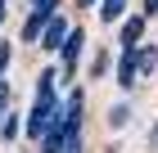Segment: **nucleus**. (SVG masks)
Segmentation results:
<instances>
[{
	"label": "nucleus",
	"instance_id": "f257e3e1",
	"mask_svg": "<svg viewBox=\"0 0 158 153\" xmlns=\"http://www.w3.org/2000/svg\"><path fill=\"white\" fill-rule=\"evenodd\" d=\"M59 108H63V104H59V95L36 99V104H32V117H27V135H32V140H41V135L59 122Z\"/></svg>",
	"mask_w": 158,
	"mask_h": 153
},
{
	"label": "nucleus",
	"instance_id": "f03ea898",
	"mask_svg": "<svg viewBox=\"0 0 158 153\" xmlns=\"http://www.w3.org/2000/svg\"><path fill=\"white\" fill-rule=\"evenodd\" d=\"M81 45H86V32H81V27H68V36H63V45H59L63 72H73V68H77V59H81Z\"/></svg>",
	"mask_w": 158,
	"mask_h": 153
},
{
	"label": "nucleus",
	"instance_id": "7ed1b4c3",
	"mask_svg": "<svg viewBox=\"0 0 158 153\" xmlns=\"http://www.w3.org/2000/svg\"><path fill=\"white\" fill-rule=\"evenodd\" d=\"M131 54V63H135V77H149V72L158 68V45H135V50H127Z\"/></svg>",
	"mask_w": 158,
	"mask_h": 153
},
{
	"label": "nucleus",
	"instance_id": "20e7f679",
	"mask_svg": "<svg viewBox=\"0 0 158 153\" xmlns=\"http://www.w3.org/2000/svg\"><path fill=\"white\" fill-rule=\"evenodd\" d=\"M63 36H68V23H63L59 14H50L45 32H41V45H45V50H59V45H63Z\"/></svg>",
	"mask_w": 158,
	"mask_h": 153
},
{
	"label": "nucleus",
	"instance_id": "39448f33",
	"mask_svg": "<svg viewBox=\"0 0 158 153\" xmlns=\"http://www.w3.org/2000/svg\"><path fill=\"white\" fill-rule=\"evenodd\" d=\"M45 23H50V9H32V14H27V23H23V41H41Z\"/></svg>",
	"mask_w": 158,
	"mask_h": 153
},
{
	"label": "nucleus",
	"instance_id": "423d86ee",
	"mask_svg": "<svg viewBox=\"0 0 158 153\" xmlns=\"http://www.w3.org/2000/svg\"><path fill=\"white\" fill-rule=\"evenodd\" d=\"M140 36H145V18H127L122 23V54L140 45Z\"/></svg>",
	"mask_w": 158,
	"mask_h": 153
},
{
	"label": "nucleus",
	"instance_id": "0eeeda50",
	"mask_svg": "<svg viewBox=\"0 0 158 153\" xmlns=\"http://www.w3.org/2000/svg\"><path fill=\"white\" fill-rule=\"evenodd\" d=\"M140 77H135V63H131V54H122V63H118V86L127 90V86H135Z\"/></svg>",
	"mask_w": 158,
	"mask_h": 153
},
{
	"label": "nucleus",
	"instance_id": "6e6552de",
	"mask_svg": "<svg viewBox=\"0 0 158 153\" xmlns=\"http://www.w3.org/2000/svg\"><path fill=\"white\" fill-rule=\"evenodd\" d=\"M122 9H127V0H104V5H99V18H104V23H118Z\"/></svg>",
	"mask_w": 158,
	"mask_h": 153
},
{
	"label": "nucleus",
	"instance_id": "1a4fd4ad",
	"mask_svg": "<svg viewBox=\"0 0 158 153\" xmlns=\"http://www.w3.org/2000/svg\"><path fill=\"white\" fill-rule=\"evenodd\" d=\"M54 81H59V72H54V68H50V72H41V77H36V99L54 95Z\"/></svg>",
	"mask_w": 158,
	"mask_h": 153
},
{
	"label": "nucleus",
	"instance_id": "9d476101",
	"mask_svg": "<svg viewBox=\"0 0 158 153\" xmlns=\"http://www.w3.org/2000/svg\"><path fill=\"white\" fill-rule=\"evenodd\" d=\"M131 122V104H113L109 108V126H127Z\"/></svg>",
	"mask_w": 158,
	"mask_h": 153
},
{
	"label": "nucleus",
	"instance_id": "9b49d317",
	"mask_svg": "<svg viewBox=\"0 0 158 153\" xmlns=\"http://www.w3.org/2000/svg\"><path fill=\"white\" fill-rule=\"evenodd\" d=\"M18 131H23V122H18V117H14V113H9V117H5V122H0V135H5V140H18Z\"/></svg>",
	"mask_w": 158,
	"mask_h": 153
},
{
	"label": "nucleus",
	"instance_id": "f8f14e48",
	"mask_svg": "<svg viewBox=\"0 0 158 153\" xmlns=\"http://www.w3.org/2000/svg\"><path fill=\"white\" fill-rule=\"evenodd\" d=\"M9 99H14V90H9V86H5V81H0V122L9 117Z\"/></svg>",
	"mask_w": 158,
	"mask_h": 153
},
{
	"label": "nucleus",
	"instance_id": "ddd939ff",
	"mask_svg": "<svg viewBox=\"0 0 158 153\" xmlns=\"http://www.w3.org/2000/svg\"><path fill=\"white\" fill-rule=\"evenodd\" d=\"M109 72V54H95V63H90V77H104Z\"/></svg>",
	"mask_w": 158,
	"mask_h": 153
},
{
	"label": "nucleus",
	"instance_id": "4468645a",
	"mask_svg": "<svg viewBox=\"0 0 158 153\" xmlns=\"http://www.w3.org/2000/svg\"><path fill=\"white\" fill-rule=\"evenodd\" d=\"M9 59H14V45H9V41H0V72L9 68Z\"/></svg>",
	"mask_w": 158,
	"mask_h": 153
},
{
	"label": "nucleus",
	"instance_id": "2eb2a0df",
	"mask_svg": "<svg viewBox=\"0 0 158 153\" xmlns=\"http://www.w3.org/2000/svg\"><path fill=\"white\" fill-rule=\"evenodd\" d=\"M32 9H50V14H59V0H32Z\"/></svg>",
	"mask_w": 158,
	"mask_h": 153
},
{
	"label": "nucleus",
	"instance_id": "dca6fc26",
	"mask_svg": "<svg viewBox=\"0 0 158 153\" xmlns=\"http://www.w3.org/2000/svg\"><path fill=\"white\" fill-rule=\"evenodd\" d=\"M158 14V0H145V18H154Z\"/></svg>",
	"mask_w": 158,
	"mask_h": 153
},
{
	"label": "nucleus",
	"instance_id": "f3484780",
	"mask_svg": "<svg viewBox=\"0 0 158 153\" xmlns=\"http://www.w3.org/2000/svg\"><path fill=\"white\" fill-rule=\"evenodd\" d=\"M149 144H158V122H154V126H149Z\"/></svg>",
	"mask_w": 158,
	"mask_h": 153
},
{
	"label": "nucleus",
	"instance_id": "a211bd4d",
	"mask_svg": "<svg viewBox=\"0 0 158 153\" xmlns=\"http://www.w3.org/2000/svg\"><path fill=\"white\" fill-rule=\"evenodd\" d=\"M0 23H5V5H0Z\"/></svg>",
	"mask_w": 158,
	"mask_h": 153
},
{
	"label": "nucleus",
	"instance_id": "6ab92c4d",
	"mask_svg": "<svg viewBox=\"0 0 158 153\" xmlns=\"http://www.w3.org/2000/svg\"><path fill=\"white\" fill-rule=\"evenodd\" d=\"M77 5H95V0H77Z\"/></svg>",
	"mask_w": 158,
	"mask_h": 153
},
{
	"label": "nucleus",
	"instance_id": "aec40b11",
	"mask_svg": "<svg viewBox=\"0 0 158 153\" xmlns=\"http://www.w3.org/2000/svg\"><path fill=\"white\" fill-rule=\"evenodd\" d=\"M0 5H9V0H0Z\"/></svg>",
	"mask_w": 158,
	"mask_h": 153
}]
</instances>
